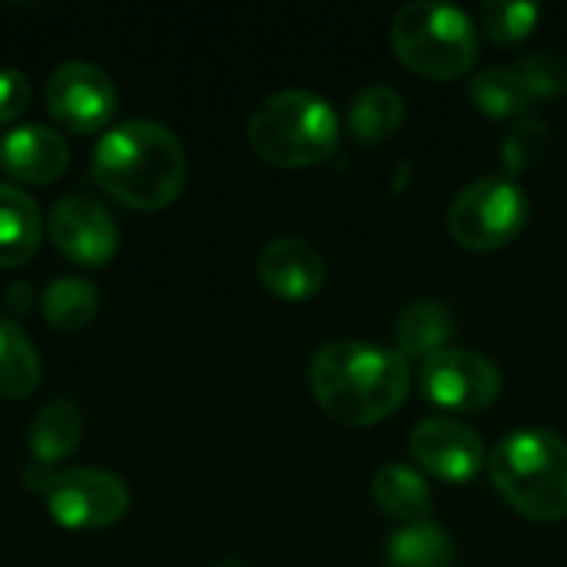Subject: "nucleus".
Listing matches in <instances>:
<instances>
[{
    "mask_svg": "<svg viewBox=\"0 0 567 567\" xmlns=\"http://www.w3.org/2000/svg\"><path fill=\"white\" fill-rule=\"evenodd\" d=\"M43 319L56 329H83L96 309H100V292L86 276H56L43 289Z\"/></svg>",
    "mask_w": 567,
    "mask_h": 567,
    "instance_id": "21",
    "label": "nucleus"
},
{
    "mask_svg": "<svg viewBox=\"0 0 567 567\" xmlns=\"http://www.w3.org/2000/svg\"><path fill=\"white\" fill-rule=\"evenodd\" d=\"M392 47L409 70L429 80H452L478 56V27L452 3L415 0L395 13Z\"/></svg>",
    "mask_w": 567,
    "mask_h": 567,
    "instance_id": "5",
    "label": "nucleus"
},
{
    "mask_svg": "<svg viewBox=\"0 0 567 567\" xmlns=\"http://www.w3.org/2000/svg\"><path fill=\"white\" fill-rule=\"evenodd\" d=\"M50 239L53 246L80 262V266H103L120 246L116 219L103 203L83 193H63L50 206Z\"/></svg>",
    "mask_w": 567,
    "mask_h": 567,
    "instance_id": "10",
    "label": "nucleus"
},
{
    "mask_svg": "<svg viewBox=\"0 0 567 567\" xmlns=\"http://www.w3.org/2000/svg\"><path fill=\"white\" fill-rule=\"evenodd\" d=\"M455 329L452 309L439 299H415L409 309H402L395 322V352L409 359H429L439 349L449 346Z\"/></svg>",
    "mask_w": 567,
    "mask_h": 567,
    "instance_id": "17",
    "label": "nucleus"
},
{
    "mask_svg": "<svg viewBox=\"0 0 567 567\" xmlns=\"http://www.w3.org/2000/svg\"><path fill=\"white\" fill-rule=\"evenodd\" d=\"M259 279L279 299H312L326 282V259L322 252L299 236H276L259 252Z\"/></svg>",
    "mask_w": 567,
    "mask_h": 567,
    "instance_id": "12",
    "label": "nucleus"
},
{
    "mask_svg": "<svg viewBox=\"0 0 567 567\" xmlns=\"http://www.w3.org/2000/svg\"><path fill=\"white\" fill-rule=\"evenodd\" d=\"M405 120V100L389 83H372L359 90L349 103V130L359 143L389 140Z\"/></svg>",
    "mask_w": 567,
    "mask_h": 567,
    "instance_id": "19",
    "label": "nucleus"
},
{
    "mask_svg": "<svg viewBox=\"0 0 567 567\" xmlns=\"http://www.w3.org/2000/svg\"><path fill=\"white\" fill-rule=\"evenodd\" d=\"M548 146H551L548 123L538 116H522L502 143V163L508 173H525L548 153Z\"/></svg>",
    "mask_w": 567,
    "mask_h": 567,
    "instance_id": "24",
    "label": "nucleus"
},
{
    "mask_svg": "<svg viewBox=\"0 0 567 567\" xmlns=\"http://www.w3.org/2000/svg\"><path fill=\"white\" fill-rule=\"evenodd\" d=\"M372 502L379 505L382 515L405 522V525H415V522H429L432 488L419 468L402 465V462H389L372 475Z\"/></svg>",
    "mask_w": 567,
    "mask_h": 567,
    "instance_id": "16",
    "label": "nucleus"
},
{
    "mask_svg": "<svg viewBox=\"0 0 567 567\" xmlns=\"http://www.w3.org/2000/svg\"><path fill=\"white\" fill-rule=\"evenodd\" d=\"M468 96L475 100V106L485 116H498V120H512L522 116L535 100L525 90L522 76L515 73V66H488L478 70L468 80Z\"/></svg>",
    "mask_w": 567,
    "mask_h": 567,
    "instance_id": "22",
    "label": "nucleus"
},
{
    "mask_svg": "<svg viewBox=\"0 0 567 567\" xmlns=\"http://www.w3.org/2000/svg\"><path fill=\"white\" fill-rule=\"evenodd\" d=\"M515 73L522 76L525 90L532 93V100H548V96H561L567 93V60L555 50H535L525 53L522 60H515Z\"/></svg>",
    "mask_w": 567,
    "mask_h": 567,
    "instance_id": "25",
    "label": "nucleus"
},
{
    "mask_svg": "<svg viewBox=\"0 0 567 567\" xmlns=\"http://www.w3.org/2000/svg\"><path fill=\"white\" fill-rule=\"evenodd\" d=\"M80 439H83V409L66 395L43 402L27 432L33 465H40V468H53L63 458H70L76 452Z\"/></svg>",
    "mask_w": 567,
    "mask_h": 567,
    "instance_id": "14",
    "label": "nucleus"
},
{
    "mask_svg": "<svg viewBox=\"0 0 567 567\" xmlns=\"http://www.w3.org/2000/svg\"><path fill=\"white\" fill-rule=\"evenodd\" d=\"M47 106L63 126L76 133H93L113 116L116 86L100 63L63 60L47 80Z\"/></svg>",
    "mask_w": 567,
    "mask_h": 567,
    "instance_id": "9",
    "label": "nucleus"
},
{
    "mask_svg": "<svg viewBox=\"0 0 567 567\" xmlns=\"http://www.w3.org/2000/svg\"><path fill=\"white\" fill-rule=\"evenodd\" d=\"M385 558L392 567H452L455 545L449 532L435 522L402 525L385 542Z\"/></svg>",
    "mask_w": 567,
    "mask_h": 567,
    "instance_id": "20",
    "label": "nucleus"
},
{
    "mask_svg": "<svg viewBox=\"0 0 567 567\" xmlns=\"http://www.w3.org/2000/svg\"><path fill=\"white\" fill-rule=\"evenodd\" d=\"M186 146L159 120L130 116L103 130L93 146V176L133 209H159L186 186Z\"/></svg>",
    "mask_w": 567,
    "mask_h": 567,
    "instance_id": "2",
    "label": "nucleus"
},
{
    "mask_svg": "<svg viewBox=\"0 0 567 567\" xmlns=\"http://www.w3.org/2000/svg\"><path fill=\"white\" fill-rule=\"evenodd\" d=\"M213 567H246V561H239V558H223V561H216Z\"/></svg>",
    "mask_w": 567,
    "mask_h": 567,
    "instance_id": "27",
    "label": "nucleus"
},
{
    "mask_svg": "<svg viewBox=\"0 0 567 567\" xmlns=\"http://www.w3.org/2000/svg\"><path fill=\"white\" fill-rule=\"evenodd\" d=\"M43 243V213L37 199L0 179V266L13 269L37 256Z\"/></svg>",
    "mask_w": 567,
    "mask_h": 567,
    "instance_id": "15",
    "label": "nucleus"
},
{
    "mask_svg": "<svg viewBox=\"0 0 567 567\" xmlns=\"http://www.w3.org/2000/svg\"><path fill=\"white\" fill-rule=\"evenodd\" d=\"M246 136L272 166H316L339 146V116L312 90H276L249 113Z\"/></svg>",
    "mask_w": 567,
    "mask_h": 567,
    "instance_id": "4",
    "label": "nucleus"
},
{
    "mask_svg": "<svg viewBox=\"0 0 567 567\" xmlns=\"http://www.w3.org/2000/svg\"><path fill=\"white\" fill-rule=\"evenodd\" d=\"M409 362L395 349L362 339H336L316 349L309 385L322 412L342 425L365 429L389 419L409 395Z\"/></svg>",
    "mask_w": 567,
    "mask_h": 567,
    "instance_id": "1",
    "label": "nucleus"
},
{
    "mask_svg": "<svg viewBox=\"0 0 567 567\" xmlns=\"http://www.w3.org/2000/svg\"><path fill=\"white\" fill-rule=\"evenodd\" d=\"M30 103V80L17 66H0V126L17 120Z\"/></svg>",
    "mask_w": 567,
    "mask_h": 567,
    "instance_id": "26",
    "label": "nucleus"
},
{
    "mask_svg": "<svg viewBox=\"0 0 567 567\" xmlns=\"http://www.w3.org/2000/svg\"><path fill=\"white\" fill-rule=\"evenodd\" d=\"M422 389L442 409L482 412L502 395V372L475 349L445 346L422 362Z\"/></svg>",
    "mask_w": 567,
    "mask_h": 567,
    "instance_id": "8",
    "label": "nucleus"
},
{
    "mask_svg": "<svg viewBox=\"0 0 567 567\" xmlns=\"http://www.w3.org/2000/svg\"><path fill=\"white\" fill-rule=\"evenodd\" d=\"M23 485L43 495L50 518L63 528H106L130 508L126 482L110 468H23Z\"/></svg>",
    "mask_w": 567,
    "mask_h": 567,
    "instance_id": "6",
    "label": "nucleus"
},
{
    "mask_svg": "<svg viewBox=\"0 0 567 567\" xmlns=\"http://www.w3.org/2000/svg\"><path fill=\"white\" fill-rule=\"evenodd\" d=\"M409 449L429 475L452 482V485L472 482L488 462L482 435L475 429H468L455 419H442V415L422 419L412 429Z\"/></svg>",
    "mask_w": 567,
    "mask_h": 567,
    "instance_id": "11",
    "label": "nucleus"
},
{
    "mask_svg": "<svg viewBox=\"0 0 567 567\" xmlns=\"http://www.w3.org/2000/svg\"><path fill=\"white\" fill-rule=\"evenodd\" d=\"M488 472L505 502L532 522L567 515V442L551 429H522L502 439Z\"/></svg>",
    "mask_w": 567,
    "mask_h": 567,
    "instance_id": "3",
    "label": "nucleus"
},
{
    "mask_svg": "<svg viewBox=\"0 0 567 567\" xmlns=\"http://www.w3.org/2000/svg\"><path fill=\"white\" fill-rule=\"evenodd\" d=\"M528 219L525 193L505 176L472 179L449 206V233L472 252H495L508 246Z\"/></svg>",
    "mask_w": 567,
    "mask_h": 567,
    "instance_id": "7",
    "label": "nucleus"
},
{
    "mask_svg": "<svg viewBox=\"0 0 567 567\" xmlns=\"http://www.w3.org/2000/svg\"><path fill=\"white\" fill-rule=\"evenodd\" d=\"M478 17H482V30L495 43L508 47V43H522L535 30L542 7L528 0H485Z\"/></svg>",
    "mask_w": 567,
    "mask_h": 567,
    "instance_id": "23",
    "label": "nucleus"
},
{
    "mask_svg": "<svg viewBox=\"0 0 567 567\" xmlns=\"http://www.w3.org/2000/svg\"><path fill=\"white\" fill-rule=\"evenodd\" d=\"M43 362L33 339L10 316H0V395L23 399L40 385Z\"/></svg>",
    "mask_w": 567,
    "mask_h": 567,
    "instance_id": "18",
    "label": "nucleus"
},
{
    "mask_svg": "<svg viewBox=\"0 0 567 567\" xmlns=\"http://www.w3.org/2000/svg\"><path fill=\"white\" fill-rule=\"evenodd\" d=\"M0 166L23 183H50L70 166V143L47 123H13L0 136Z\"/></svg>",
    "mask_w": 567,
    "mask_h": 567,
    "instance_id": "13",
    "label": "nucleus"
}]
</instances>
